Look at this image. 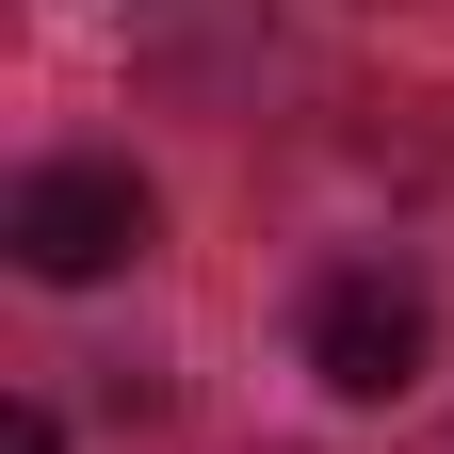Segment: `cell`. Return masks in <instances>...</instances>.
I'll use <instances>...</instances> for the list:
<instances>
[{
  "label": "cell",
  "instance_id": "3",
  "mask_svg": "<svg viewBox=\"0 0 454 454\" xmlns=\"http://www.w3.org/2000/svg\"><path fill=\"white\" fill-rule=\"evenodd\" d=\"M0 454H66V422H49V406H0Z\"/></svg>",
  "mask_w": 454,
  "mask_h": 454
},
{
  "label": "cell",
  "instance_id": "2",
  "mask_svg": "<svg viewBox=\"0 0 454 454\" xmlns=\"http://www.w3.org/2000/svg\"><path fill=\"white\" fill-rule=\"evenodd\" d=\"M422 357H438V309H422L406 260H340L325 293H309V373L340 389V406H406Z\"/></svg>",
  "mask_w": 454,
  "mask_h": 454
},
{
  "label": "cell",
  "instance_id": "1",
  "mask_svg": "<svg viewBox=\"0 0 454 454\" xmlns=\"http://www.w3.org/2000/svg\"><path fill=\"white\" fill-rule=\"evenodd\" d=\"M146 227H162V195L130 162H33L17 211H0V244H17V276H49V293H98V276L146 260Z\"/></svg>",
  "mask_w": 454,
  "mask_h": 454
}]
</instances>
